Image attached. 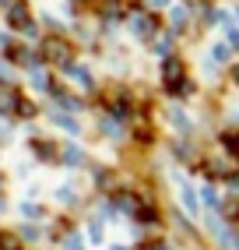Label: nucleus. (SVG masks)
I'll return each instance as SVG.
<instances>
[{
    "mask_svg": "<svg viewBox=\"0 0 239 250\" xmlns=\"http://www.w3.org/2000/svg\"><path fill=\"white\" fill-rule=\"evenodd\" d=\"M232 78H236V81H239V67H236V71H232Z\"/></svg>",
    "mask_w": 239,
    "mask_h": 250,
    "instance_id": "obj_3",
    "label": "nucleus"
},
{
    "mask_svg": "<svg viewBox=\"0 0 239 250\" xmlns=\"http://www.w3.org/2000/svg\"><path fill=\"white\" fill-rule=\"evenodd\" d=\"M215 60H229V49H225V46H221V42L215 46Z\"/></svg>",
    "mask_w": 239,
    "mask_h": 250,
    "instance_id": "obj_2",
    "label": "nucleus"
},
{
    "mask_svg": "<svg viewBox=\"0 0 239 250\" xmlns=\"http://www.w3.org/2000/svg\"><path fill=\"white\" fill-rule=\"evenodd\" d=\"M11 25H14V28H25V25H28V11H25L21 4L11 7Z\"/></svg>",
    "mask_w": 239,
    "mask_h": 250,
    "instance_id": "obj_1",
    "label": "nucleus"
}]
</instances>
